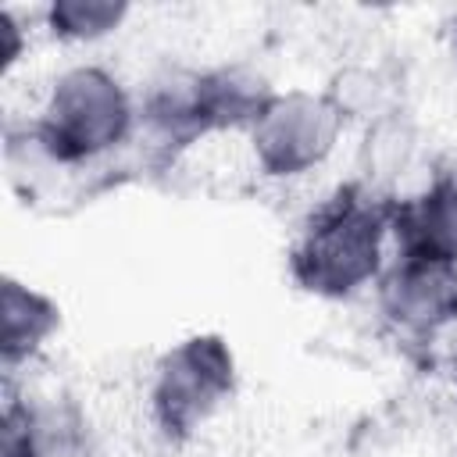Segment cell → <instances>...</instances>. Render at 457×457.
<instances>
[{"instance_id": "2", "label": "cell", "mask_w": 457, "mask_h": 457, "mask_svg": "<svg viewBox=\"0 0 457 457\" xmlns=\"http://www.w3.org/2000/svg\"><path fill=\"white\" fill-rule=\"evenodd\" d=\"M132 107L118 79L104 68H71L54 82L46 111L36 125L43 154L57 164L89 161L125 139Z\"/></svg>"}, {"instance_id": "4", "label": "cell", "mask_w": 457, "mask_h": 457, "mask_svg": "<svg viewBox=\"0 0 457 457\" xmlns=\"http://www.w3.org/2000/svg\"><path fill=\"white\" fill-rule=\"evenodd\" d=\"M343 129L339 107L321 93H282L268 96L250 125L253 154L268 175H303L328 157Z\"/></svg>"}, {"instance_id": "1", "label": "cell", "mask_w": 457, "mask_h": 457, "mask_svg": "<svg viewBox=\"0 0 457 457\" xmlns=\"http://www.w3.org/2000/svg\"><path fill=\"white\" fill-rule=\"evenodd\" d=\"M393 228V200L368 186H339L303 225L289 271L318 296H346L364 286L382 261V239Z\"/></svg>"}, {"instance_id": "7", "label": "cell", "mask_w": 457, "mask_h": 457, "mask_svg": "<svg viewBox=\"0 0 457 457\" xmlns=\"http://www.w3.org/2000/svg\"><path fill=\"white\" fill-rule=\"evenodd\" d=\"M57 328V307L25 289L21 282L7 278L4 282V296H0V350H4V364H14L21 357H29L50 332Z\"/></svg>"}, {"instance_id": "3", "label": "cell", "mask_w": 457, "mask_h": 457, "mask_svg": "<svg viewBox=\"0 0 457 457\" xmlns=\"http://www.w3.org/2000/svg\"><path fill=\"white\" fill-rule=\"evenodd\" d=\"M236 386L232 350L221 336H193L171 346L157 361L154 375V418L171 439H186L196 432Z\"/></svg>"}, {"instance_id": "6", "label": "cell", "mask_w": 457, "mask_h": 457, "mask_svg": "<svg viewBox=\"0 0 457 457\" xmlns=\"http://www.w3.org/2000/svg\"><path fill=\"white\" fill-rule=\"evenodd\" d=\"M82 421L64 403H11L4 414V457H79Z\"/></svg>"}, {"instance_id": "10", "label": "cell", "mask_w": 457, "mask_h": 457, "mask_svg": "<svg viewBox=\"0 0 457 457\" xmlns=\"http://www.w3.org/2000/svg\"><path fill=\"white\" fill-rule=\"evenodd\" d=\"M453 179H457V171H453Z\"/></svg>"}, {"instance_id": "8", "label": "cell", "mask_w": 457, "mask_h": 457, "mask_svg": "<svg viewBox=\"0 0 457 457\" xmlns=\"http://www.w3.org/2000/svg\"><path fill=\"white\" fill-rule=\"evenodd\" d=\"M125 18V4L111 0H57L50 7V29L64 39H96Z\"/></svg>"}, {"instance_id": "5", "label": "cell", "mask_w": 457, "mask_h": 457, "mask_svg": "<svg viewBox=\"0 0 457 457\" xmlns=\"http://www.w3.org/2000/svg\"><path fill=\"white\" fill-rule=\"evenodd\" d=\"M378 300L400 328L436 332L457 318V264L400 253L378 282Z\"/></svg>"}, {"instance_id": "9", "label": "cell", "mask_w": 457, "mask_h": 457, "mask_svg": "<svg viewBox=\"0 0 457 457\" xmlns=\"http://www.w3.org/2000/svg\"><path fill=\"white\" fill-rule=\"evenodd\" d=\"M453 46H457V32H453Z\"/></svg>"}]
</instances>
